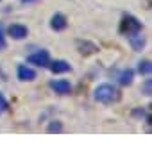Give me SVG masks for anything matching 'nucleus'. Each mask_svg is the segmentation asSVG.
<instances>
[{"label":"nucleus","instance_id":"obj_1","mask_svg":"<svg viewBox=\"0 0 152 152\" xmlns=\"http://www.w3.org/2000/svg\"><path fill=\"white\" fill-rule=\"evenodd\" d=\"M93 97H95V100L100 102V104H113V102H118V100L122 99L120 91H118L113 84H100V86L95 90Z\"/></svg>","mask_w":152,"mask_h":152},{"label":"nucleus","instance_id":"obj_2","mask_svg":"<svg viewBox=\"0 0 152 152\" xmlns=\"http://www.w3.org/2000/svg\"><path fill=\"white\" fill-rule=\"evenodd\" d=\"M141 31H143V25H141V22L138 18H134L132 15H124L122 16L120 25H118V32L122 36L129 38V36H134V34H138Z\"/></svg>","mask_w":152,"mask_h":152},{"label":"nucleus","instance_id":"obj_3","mask_svg":"<svg viewBox=\"0 0 152 152\" xmlns=\"http://www.w3.org/2000/svg\"><path fill=\"white\" fill-rule=\"evenodd\" d=\"M27 63L34 64V66H41V68H47L48 63H50V54L47 50H38L34 54H31L27 57Z\"/></svg>","mask_w":152,"mask_h":152},{"label":"nucleus","instance_id":"obj_4","mask_svg":"<svg viewBox=\"0 0 152 152\" xmlns=\"http://www.w3.org/2000/svg\"><path fill=\"white\" fill-rule=\"evenodd\" d=\"M48 86H50L56 93H59V95H70V93H72V84H70V81H66V79L50 81Z\"/></svg>","mask_w":152,"mask_h":152},{"label":"nucleus","instance_id":"obj_5","mask_svg":"<svg viewBox=\"0 0 152 152\" xmlns=\"http://www.w3.org/2000/svg\"><path fill=\"white\" fill-rule=\"evenodd\" d=\"M77 50H79V54H81V56L88 57V56L97 54V52H99V47H97L93 41H88V39H79V41H77Z\"/></svg>","mask_w":152,"mask_h":152},{"label":"nucleus","instance_id":"obj_6","mask_svg":"<svg viewBox=\"0 0 152 152\" xmlns=\"http://www.w3.org/2000/svg\"><path fill=\"white\" fill-rule=\"evenodd\" d=\"M66 27H68V20H66V16H64V15L56 13V15L50 18V29H52V31L61 32V31H64Z\"/></svg>","mask_w":152,"mask_h":152},{"label":"nucleus","instance_id":"obj_7","mask_svg":"<svg viewBox=\"0 0 152 152\" xmlns=\"http://www.w3.org/2000/svg\"><path fill=\"white\" fill-rule=\"evenodd\" d=\"M7 34H9L13 39H23V38H27L29 29H27L25 25H22V23H13V25H9Z\"/></svg>","mask_w":152,"mask_h":152},{"label":"nucleus","instance_id":"obj_8","mask_svg":"<svg viewBox=\"0 0 152 152\" xmlns=\"http://www.w3.org/2000/svg\"><path fill=\"white\" fill-rule=\"evenodd\" d=\"M48 68H50V72H52V73H66V72H70V70H72V66H70V64H68V61H64V59L50 61V63H48Z\"/></svg>","mask_w":152,"mask_h":152},{"label":"nucleus","instance_id":"obj_9","mask_svg":"<svg viewBox=\"0 0 152 152\" xmlns=\"http://www.w3.org/2000/svg\"><path fill=\"white\" fill-rule=\"evenodd\" d=\"M16 73H18V79L23 81V83H31V81L36 79V72H34L32 68L25 66V64H20L18 70H16Z\"/></svg>","mask_w":152,"mask_h":152},{"label":"nucleus","instance_id":"obj_10","mask_svg":"<svg viewBox=\"0 0 152 152\" xmlns=\"http://www.w3.org/2000/svg\"><path fill=\"white\" fill-rule=\"evenodd\" d=\"M132 77H134V72H132L131 68L122 70L120 75H118V83H120L122 86H129V84H132Z\"/></svg>","mask_w":152,"mask_h":152},{"label":"nucleus","instance_id":"obj_11","mask_svg":"<svg viewBox=\"0 0 152 152\" xmlns=\"http://www.w3.org/2000/svg\"><path fill=\"white\" fill-rule=\"evenodd\" d=\"M127 39H129L131 47H132L136 52H140V50L143 48V45H145V38L141 36V32H138V34H134V36H129Z\"/></svg>","mask_w":152,"mask_h":152},{"label":"nucleus","instance_id":"obj_12","mask_svg":"<svg viewBox=\"0 0 152 152\" xmlns=\"http://www.w3.org/2000/svg\"><path fill=\"white\" fill-rule=\"evenodd\" d=\"M138 72H140L141 75H150V72H152V64H150V61H140V64H138Z\"/></svg>","mask_w":152,"mask_h":152},{"label":"nucleus","instance_id":"obj_13","mask_svg":"<svg viewBox=\"0 0 152 152\" xmlns=\"http://www.w3.org/2000/svg\"><path fill=\"white\" fill-rule=\"evenodd\" d=\"M61 131H63V124H61L59 120H52V122L48 124V127H47V132H50V134L61 132Z\"/></svg>","mask_w":152,"mask_h":152},{"label":"nucleus","instance_id":"obj_14","mask_svg":"<svg viewBox=\"0 0 152 152\" xmlns=\"http://www.w3.org/2000/svg\"><path fill=\"white\" fill-rule=\"evenodd\" d=\"M7 109H9V102H7V99L2 93H0V115H4Z\"/></svg>","mask_w":152,"mask_h":152},{"label":"nucleus","instance_id":"obj_15","mask_svg":"<svg viewBox=\"0 0 152 152\" xmlns=\"http://www.w3.org/2000/svg\"><path fill=\"white\" fill-rule=\"evenodd\" d=\"M7 41H6V32H4V25L0 23V50H6Z\"/></svg>","mask_w":152,"mask_h":152},{"label":"nucleus","instance_id":"obj_16","mask_svg":"<svg viewBox=\"0 0 152 152\" xmlns=\"http://www.w3.org/2000/svg\"><path fill=\"white\" fill-rule=\"evenodd\" d=\"M141 91H143V95L150 97V93H152V81H150V79H147V81L143 83V88H141Z\"/></svg>","mask_w":152,"mask_h":152},{"label":"nucleus","instance_id":"obj_17","mask_svg":"<svg viewBox=\"0 0 152 152\" xmlns=\"http://www.w3.org/2000/svg\"><path fill=\"white\" fill-rule=\"evenodd\" d=\"M147 113H150L147 107H138V109H132V116H138V118H143Z\"/></svg>","mask_w":152,"mask_h":152},{"label":"nucleus","instance_id":"obj_18","mask_svg":"<svg viewBox=\"0 0 152 152\" xmlns=\"http://www.w3.org/2000/svg\"><path fill=\"white\" fill-rule=\"evenodd\" d=\"M22 4H34V2H38V0H20Z\"/></svg>","mask_w":152,"mask_h":152}]
</instances>
